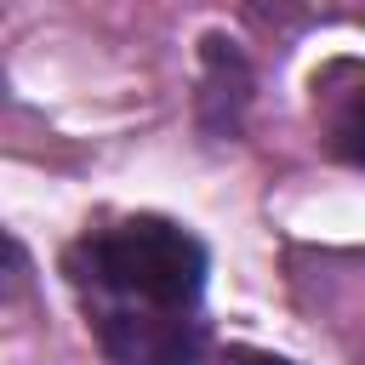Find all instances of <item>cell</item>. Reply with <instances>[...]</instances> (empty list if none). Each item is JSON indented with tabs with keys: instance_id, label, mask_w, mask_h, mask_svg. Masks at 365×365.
<instances>
[{
	"instance_id": "cell-1",
	"label": "cell",
	"mask_w": 365,
	"mask_h": 365,
	"mask_svg": "<svg viewBox=\"0 0 365 365\" xmlns=\"http://www.w3.org/2000/svg\"><path fill=\"white\" fill-rule=\"evenodd\" d=\"M63 274L114 365L205 359V245L165 217H125L68 245Z\"/></svg>"
},
{
	"instance_id": "cell-2",
	"label": "cell",
	"mask_w": 365,
	"mask_h": 365,
	"mask_svg": "<svg viewBox=\"0 0 365 365\" xmlns=\"http://www.w3.org/2000/svg\"><path fill=\"white\" fill-rule=\"evenodd\" d=\"M325 137H331V154H336V160L365 165V74H354V86L331 97Z\"/></svg>"
},
{
	"instance_id": "cell-3",
	"label": "cell",
	"mask_w": 365,
	"mask_h": 365,
	"mask_svg": "<svg viewBox=\"0 0 365 365\" xmlns=\"http://www.w3.org/2000/svg\"><path fill=\"white\" fill-rule=\"evenodd\" d=\"M228 365H291V359H279V354H262V348H234V354H228Z\"/></svg>"
}]
</instances>
